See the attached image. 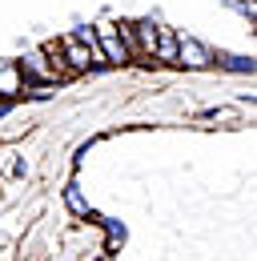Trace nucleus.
Wrapping results in <instances>:
<instances>
[{
  "label": "nucleus",
  "instance_id": "obj_10",
  "mask_svg": "<svg viewBox=\"0 0 257 261\" xmlns=\"http://www.w3.org/2000/svg\"><path fill=\"white\" fill-rule=\"evenodd\" d=\"M100 225H105V233H109V241H105V253H113V249H117V245L125 241V229L117 225V221H109V217H105Z\"/></svg>",
  "mask_w": 257,
  "mask_h": 261
},
{
  "label": "nucleus",
  "instance_id": "obj_7",
  "mask_svg": "<svg viewBox=\"0 0 257 261\" xmlns=\"http://www.w3.org/2000/svg\"><path fill=\"white\" fill-rule=\"evenodd\" d=\"M64 209L76 217V221H89L93 217V205H89V197L81 193V185L72 181V185H64Z\"/></svg>",
  "mask_w": 257,
  "mask_h": 261
},
{
  "label": "nucleus",
  "instance_id": "obj_9",
  "mask_svg": "<svg viewBox=\"0 0 257 261\" xmlns=\"http://www.w3.org/2000/svg\"><path fill=\"white\" fill-rule=\"evenodd\" d=\"M117 36H121V44H125L128 61H137V36H133V24H128V20H117Z\"/></svg>",
  "mask_w": 257,
  "mask_h": 261
},
{
  "label": "nucleus",
  "instance_id": "obj_4",
  "mask_svg": "<svg viewBox=\"0 0 257 261\" xmlns=\"http://www.w3.org/2000/svg\"><path fill=\"white\" fill-rule=\"evenodd\" d=\"M24 89H29V85H24L20 65H16V61H0V97L8 100V105H12V100H24Z\"/></svg>",
  "mask_w": 257,
  "mask_h": 261
},
{
  "label": "nucleus",
  "instance_id": "obj_2",
  "mask_svg": "<svg viewBox=\"0 0 257 261\" xmlns=\"http://www.w3.org/2000/svg\"><path fill=\"white\" fill-rule=\"evenodd\" d=\"M93 33H96V48H100V57H105L109 68L133 65L128 53H125V44H121V36H117V20H100V24H93Z\"/></svg>",
  "mask_w": 257,
  "mask_h": 261
},
{
  "label": "nucleus",
  "instance_id": "obj_6",
  "mask_svg": "<svg viewBox=\"0 0 257 261\" xmlns=\"http://www.w3.org/2000/svg\"><path fill=\"white\" fill-rule=\"evenodd\" d=\"M153 65H177V33L169 24H157V40H153Z\"/></svg>",
  "mask_w": 257,
  "mask_h": 261
},
{
  "label": "nucleus",
  "instance_id": "obj_1",
  "mask_svg": "<svg viewBox=\"0 0 257 261\" xmlns=\"http://www.w3.org/2000/svg\"><path fill=\"white\" fill-rule=\"evenodd\" d=\"M177 65H181V68H193V72H205V68L217 65V53H213L205 40H197V36L177 33Z\"/></svg>",
  "mask_w": 257,
  "mask_h": 261
},
{
  "label": "nucleus",
  "instance_id": "obj_11",
  "mask_svg": "<svg viewBox=\"0 0 257 261\" xmlns=\"http://www.w3.org/2000/svg\"><path fill=\"white\" fill-rule=\"evenodd\" d=\"M0 113H8V100H4V97H0Z\"/></svg>",
  "mask_w": 257,
  "mask_h": 261
},
{
  "label": "nucleus",
  "instance_id": "obj_5",
  "mask_svg": "<svg viewBox=\"0 0 257 261\" xmlns=\"http://www.w3.org/2000/svg\"><path fill=\"white\" fill-rule=\"evenodd\" d=\"M157 24L161 20H137L133 24V36H137V61L141 65H153V40H157Z\"/></svg>",
  "mask_w": 257,
  "mask_h": 261
},
{
  "label": "nucleus",
  "instance_id": "obj_8",
  "mask_svg": "<svg viewBox=\"0 0 257 261\" xmlns=\"http://www.w3.org/2000/svg\"><path fill=\"white\" fill-rule=\"evenodd\" d=\"M217 65L229 72H241V76H253V57H217Z\"/></svg>",
  "mask_w": 257,
  "mask_h": 261
},
{
  "label": "nucleus",
  "instance_id": "obj_3",
  "mask_svg": "<svg viewBox=\"0 0 257 261\" xmlns=\"http://www.w3.org/2000/svg\"><path fill=\"white\" fill-rule=\"evenodd\" d=\"M16 65H20V72H24V85H57V76H53V65H48V53H44V48H29Z\"/></svg>",
  "mask_w": 257,
  "mask_h": 261
}]
</instances>
